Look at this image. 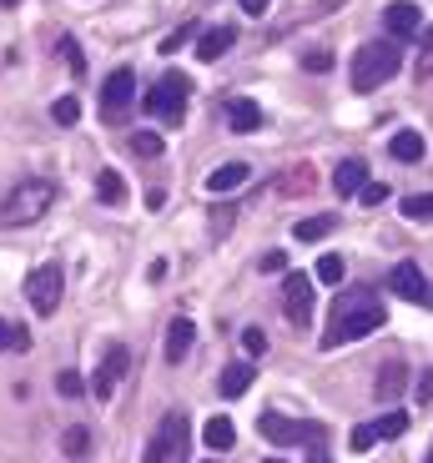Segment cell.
Masks as SVG:
<instances>
[{
    "label": "cell",
    "instance_id": "obj_18",
    "mask_svg": "<svg viewBox=\"0 0 433 463\" xmlns=\"http://www.w3.org/2000/svg\"><path fill=\"white\" fill-rule=\"evenodd\" d=\"M202 443H207L212 453H227V449H232V443H237V429H232V418H227V413H217V418H212V423H207V429H202Z\"/></svg>",
    "mask_w": 433,
    "mask_h": 463
},
{
    "label": "cell",
    "instance_id": "obj_13",
    "mask_svg": "<svg viewBox=\"0 0 433 463\" xmlns=\"http://www.w3.org/2000/svg\"><path fill=\"white\" fill-rule=\"evenodd\" d=\"M232 41H237L232 25H212V31L197 35V56L202 61H217V56H227V51H232Z\"/></svg>",
    "mask_w": 433,
    "mask_h": 463
},
{
    "label": "cell",
    "instance_id": "obj_1",
    "mask_svg": "<svg viewBox=\"0 0 433 463\" xmlns=\"http://www.w3.org/2000/svg\"><path fill=\"white\" fill-rule=\"evenodd\" d=\"M383 323H388V307L373 288L338 292V298H333V313H328V333H323V353H333V347H343V343H358V337L378 333Z\"/></svg>",
    "mask_w": 433,
    "mask_h": 463
},
{
    "label": "cell",
    "instance_id": "obj_14",
    "mask_svg": "<svg viewBox=\"0 0 433 463\" xmlns=\"http://www.w3.org/2000/svg\"><path fill=\"white\" fill-rule=\"evenodd\" d=\"M258 433H262L268 443H278V449L297 443V423H293V418H282V413H262V418H258Z\"/></svg>",
    "mask_w": 433,
    "mask_h": 463
},
{
    "label": "cell",
    "instance_id": "obj_6",
    "mask_svg": "<svg viewBox=\"0 0 433 463\" xmlns=\"http://www.w3.org/2000/svg\"><path fill=\"white\" fill-rule=\"evenodd\" d=\"M131 101H136V76L121 66V71H111L106 86H101V121H106V127H121L127 111H131Z\"/></svg>",
    "mask_w": 433,
    "mask_h": 463
},
{
    "label": "cell",
    "instance_id": "obj_34",
    "mask_svg": "<svg viewBox=\"0 0 433 463\" xmlns=\"http://www.w3.org/2000/svg\"><path fill=\"white\" fill-rule=\"evenodd\" d=\"M192 35H197V25H176V31H172V35H166V41H162V56H176V51L187 46Z\"/></svg>",
    "mask_w": 433,
    "mask_h": 463
},
{
    "label": "cell",
    "instance_id": "obj_37",
    "mask_svg": "<svg viewBox=\"0 0 433 463\" xmlns=\"http://www.w3.org/2000/svg\"><path fill=\"white\" fill-rule=\"evenodd\" d=\"M353 453H368V449H373V443H378V433H373V423H358V429H353Z\"/></svg>",
    "mask_w": 433,
    "mask_h": 463
},
{
    "label": "cell",
    "instance_id": "obj_20",
    "mask_svg": "<svg viewBox=\"0 0 433 463\" xmlns=\"http://www.w3.org/2000/svg\"><path fill=\"white\" fill-rule=\"evenodd\" d=\"M247 176H252L247 162H227V166H217V172L207 176V192H232V186H242Z\"/></svg>",
    "mask_w": 433,
    "mask_h": 463
},
{
    "label": "cell",
    "instance_id": "obj_38",
    "mask_svg": "<svg viewBox=\"0 0 433 463\" xmlns=\"http://www.w3.org/2000/svg\"><path fill=\"white\" fill-rule=\"evenodd\" d=\"M242 347L252 353V358H262V353H268V333H262V327H247V333H242Z\"/></svg>",
    "mask_w": 433,
    "mask_h": 463
},
{
    "label": "cell",
    "instance_id": "obj_27",
    "mask_svg": "<svg viewBox=\"0 0 433 463\" xmlns=\"http://www.w3.org/2000/svg\"><path fill=\"white\" fill-rule=\"evenodd\" d=\"M61 56H66L71 76H86V56H81V46H76V35H61Z\"/></svg>",
    "mask_w": 433,
    "mask_h": 463
},
{
    "label": "cell",
    "instance_id": "obj_40",
    "mask_svg": "<svg viewBox=\"0 0 433 463\" xmlns=\"http://www.w3.org/2000/svg\"><path fill=\"white\" fill-rule=\"evenodd\" d=\"M358 197H363L368 207H378V202H388V186H383V182H368L363 192H358Z\"/></svg>",
    "mask_w": 433,
    "mask_h": 463
},
{
    "label": "cell",
    "instance_id": "obj_5",
    "mask_svg": "<svg viewBox=\"0 0 433 463\" xmlns=\"http://www.w3.org/2000/svg\"><path fill=\"white\" fill-rule=\"evenodd\" d=\"M187 449H192V423H187V413L176 408V413L162 418V429L152 433V443H146L141 458L146 463H187Z\"/></svg>",
    "mask_w": 433,
    "mask_h": 463
},
{
    "label": "cell",
    "instance_id": "obj_46",
    "mask_svg": "<svg viewBox=\"0 0 433 463\" xmlns=\"http://www.w3.org/2000/svg\"><path fill=\"white\" fill-rule=\"evenodd\" d=\"M268 463H282V458H268Z\"/></svg>",
    "mask_w": 433,
    "mask_h": 463
},
{
    "label": "cell",
    "instance_id": "obj_41",
    "mask_svg": "<svg viewBox=\"0 0 433 463\" xmlns=\"http://www.w3.org/2000/svg\"><path fill=\"white\" fill-rule=\"evenodd\" d=\"M262 272H287V252H262Z\"/></svg>",
    "mask_w": 433,
    "mask_h": 463
},
{
    "label": "cell",
    "instance_id": "obj_22",
    "mask_svg": "<svg viewBox=\"0 0 433 463\" xmlns=\"http://www.w3.org/2000/svg\"><path fill=\"white\" fill-rule=\"evenodd\" d=\"M333 227H338V217H333V212H323V217H303L293 232H297V242H323Z\"/></svg>",
    "mask_w": 433,
    "mask_h": 463
},
{
    "label": "cell",
    "instance_id": "obj_7",
    "mask_svg": "<svg viewBox=\"0 0 433 463\" xmlns=\"http://www.w3.org/2000/svg\"><path fill=\"white\" fill-rule=\"evenodd\" d=\"M61 292H66V278H61V267L46 262V267H35L31 282H25V298H31V307L41 317H51L61 307Z\"/></svg>",
    "mask_w": 433,
    "mask_h": 463
},
{
    "label": "cell",
    "instance_id": "obj_39",
    "mask_svg": "<svg viewBox=\"0 0 433 463\" xmlns=\"http://www.w3.org/2000/svg\"><path fill=\"white\" fill-rule=\"evenodd\" d=\"M419 76H423V81L433 76V31L423 35V51H419Z\"/></svg>",
    "mask_w": 433,
    "mask_h": 463
},
{
    "label": "cell",
    "instance_id": "obj_2",
    "mask_svg": "<svg viewBox=\"0 0 433 463\" xmlns=\"http://www.w3.org/2000/svg\"><path fill=\"white\" fill-rule=\"evenodd\" d=\"M51 207H56V182H51V176H25V182H15L11 192H5V202H0V222L31 227V222H41Z\"/></svg>",
    "mask_w": 433,
    "mask_h": 463
},
{
    "label": "cell",
    "instance_id": "obj_17",
    "mask_svg": "<svg viewBox=\"0 0 433 463\" xmlns=\"http://www.w3.org/2000/svg\"><path fill=\"white\" fill-rule=\"evenodd\" d=\"M192 333H197V327L187 323V317H172V323H166V363H182L192 353Z\"/></svg>",
    "mask_w": 433,
    "mask_h": 463
},
{
    "label": "cell",
    "instance_id": "obj_3",
    "mask_svg": "<svg viewBox=\"0 0 433 463\" xmlns=\"http://www.w3.org/2000/svg\"><path fill=\"white\" fill-rule=\"evenodd\" d=\"M403 66L399 41H368L358 56H353V91H378L383 81H393Z\"/></svg>",
    "mask_w": 433,
    "mask_h": 463
},
{
    "label": "cell",
    "instance_id": "obj_44",
    "mask_svg": "<svg viewBox=\"0 0 433 463\" xmlns=\"http://www.w3.org/2000/svg\"><path fill=\"white\" fill-rule=\"evenodd\" d=\"M307 463H333V458H328V449H313V458H307Z\"/></svg>",
    "mask_w": 433,
    "mask_h": 463
},
{
    "label": "cell",
    "instance_id": "obj_33",
    "mask_svg": "<svg viewBox=\"0 0 433 463\" xmlns=\"http://www.w3.org/2000/svg\"><path fill=\"white\" fill-rule=\"evenodd\" d=\"M303 66L313 71V76H323V71H333V51H323V46L303 51Z\"/></svg>",
    "mask_w": 433,
    "mask_h": 463
},
{
    "label": "cell",
    "instance_id": "obj_10",
    "mask_svg": "<svg viewBox=\"0 0 433 463\" xmlns=\"http://www.w3.org/2000/svg\"><path fill=\"white\" fill-rule=\"evenodd\" d=\"M388 288L399 292V298H409V302L433 307V288H428V278L419 272V262H399L393 272H388Z\"/></svg>",
    "mask_w": 433,
    "mask_h": 463
},
{
    "label": "cell",
    "instance_id": "obj_8",
    "mask_svg": "<svg viewBox=\"0 0 433 463\" xmlns=\"http://www.w3.org/2000/svg\"><path fill=\"white\" fill-rule=\"evenodd\" d=\"M282 313L297 327L313 323V278L307 272H287V282H282Z\"/></svg>",
    "mask_w": 433,
    "mask_h": 463
},
{
    "label": "cell",
    "instance_id": "obj_42",
    "mask_svg": "<svg viewBox=\"0 0 433 463\" xmlns=\"http://www.w3.org/2000/svg\"><path fill=\"white\" fill-rule=\"evenodd\" d=\"M413 388H419V403H428V398H433V373L423 368V373H419V383H413Z\"/></svg>",
    "mask_w": 433,
    "mask_h": 463
},
{
    "label": "cell",
    "instance_id": "obj_16",
    "mask_svg": "<svg viewBox=\"0 0 433 463\" xmlns=\"http://www.w3.org/2000/svg\"><path fill=\"white\" fill-rule=\"evenodd\" d=\"M403 388H409V368H403V363H383V368H378L373 393L383 398V403H393V398H399Z\"/></svg>",
    "mask_w": 433,
    "mask_h": 463
},
{
    "label": "cell",
    "instance_id": "obj_25",
    "mask_svg": "<svg viewBox=\"0 0 433 463\" xmlns=\"http://www.w3.org/2000/svg\"><path fill=\"white\" fill-rule=\"evenodd\" d=\"M343 272H348V267H343L338 252H323V257H317V282H333V288H338Z\"/></svg>",
    "mask_w": 433,
    "mask_h": 463
},
{
    "label": "cell",
    "instance_id": "obj_19",
    "mask_svg": "<svg viewBox=\"0 0 433 463\" xmlns=\"http://www.w3.org/2000/svg\"><path fill=\"white\" fill-rule=\"evenodd\" d=\"M217 388H222V398H242L247 388H252V363H227Z\"/></svg>",
    "mask_w": 433,
    "mask_h": 463
},
{
    "label": "cell",
    "instance_id": "obj_21",
    "mask_svg": "<svg viewBox=\"0 0 433 463\" xmlns=\"http://www.w3.org/2000/svg\"><path fill=\"white\" fill-rule=\"evenodd\" d=\"M96 197H101L106 207H121V202H127V182H121V172L101 166V172H96Z\"/></svg>",
    "mask_w": 433,
    "mask_h": 463
},
{
    "label": "cell",
    "instance_id": "obj_28",
    "mask_svg": "<svg viewBox=\"0 0 433 463\" xmlns=\"http://www.w3.org/2000/svg\"><path fill=\"white\" fill-rule=\"evenodd\" d=\"M5 347H15V353H25V347H31V337H25V327H11L5 317H0V353H5Z\"/></svg>",
    "mask_w": 433,
    "mask_h": 463
},
{
    "label": "cell",
    "instance_id": "obj_30",
    "mask_svg": "<svg viewBox=\"0 0 433 463\" xmlns=\"http://www.w3.org/2000/svg\"><path fill=\"white\" fill-rule=\"evenodd\" d=\"M313 166H293V172L282 176V192H287V197H297V192H307V186H313Z\"/></svg>",
    "mask_w": 433,
    "mask_h": 463
},
{
    "label": "cell",
    "instance_id": "obj_23",
    "mask_svg": "<svg viewBox=\"0 0 433 463\" xmlns=\"http://www.w3.org/2000/svg\"><path fill=\"white\" fill-rule=\"evenodd\" d=\"M388 151H393L399 162H423V151H428V146H423L419 131H399V137L388 141Z\"/></svg>",
    "mask_w": 433,
    "mask_h": 463
},
{
    "label": "cell",
    "instance_id": "obj_32",
    "mask_svg": "<svg viewBox=\"0 0 433 463\" xmlns=\"http://www.w3.org/2000/svg\"><path fill=\"white\" fill-rule=\"evenodd\" d=\"M403 217L409 222H433V197H409L403 202Z\"/></svg>",
    "mask_w": 433,
    "mask_h": 463
},
{
    "label": "cell",
    "instance_id": "obj_15",
    "mask_svg": "<svg viewBox=\"0 0 433 463\" xmlns=\"http://www.w3.org/2000/svg\"><path fill=\"white\" fill-rule=\"evenodd\" d=\"M333 186H338V197H353V192H363V186H368V166L358 162V156L338 162V172H333Z\"/></svg>",
    "mask_w": 433,
    "mask_h": 463
},
{
    "label": "cell",
    "instance_id": "obj_11",
    "mask_svg": "<svg viewBox=\"0 0 433 463\" xmlns=\"http://www.w3.org/2000/svg\"><path fill=\"white\" fill-rule=\"evenodd\" d=\"M383 21H388V41H413V35L423 31V11L413 0H393L383 11Z\"/></svg>",
    "mask_w": 433,
    "mask_h": 463
},
{
    "label": "cell",
    "instance_id": "obj_9",
    "mask_svg": "<svg viewBox=\"0 0 433 463\" xmlns=\"http://www.w3.org/2000/svg\"><path fill=\"white\" fill-rule=\"evenodd\" d=\"M127 368H131V353H127L121 343H111V347H106V358H101V368H96V383H91L96 398H111V393H117L121 378H127Z\"/></svg>",
    "mask_w": 433,
    "mask_h": 463
},
{
    "label": "cell",
    "instance_id": "obj_43",
    "mask_svg": "<svg viewBox=\"0 0 433 463\" xmlns=\"http://www.w3.org/2000/svg\"><path fill=\"white\" fill-rule=\"evenodd\" d=\"M237 5H242L247 15H262V11H268V5H272V0H237Z\"/></svg>",
    "mask_w": 433,
    "mask_h": 463
},
{
    "label": "cell",
    "instance_id": "obj_35",
    "mask_svg": "<svg viewBox=\"0 0 433 463\" xmlns=\"http://www.w3.org/2000/svg\"><path fill=\"white\" fill-rule=\"evenodd\" d=\"M56 388H61V398H81L86 393V378H81V373H56Z\"/></svg>",
    "mask_w": 433,
    "mask_h": 463
},
{
    "label": "cell",
    "instance_id": "obj_29",
    "mask_svg": "<svg viewBox=\"0 0 433 463\" xmlns=\"http://www.w3.org/2000/svg\"><path fill=\"white\" fill-rule=\"evenodd\" d=\"M51 116H56L61 127H76V116H81V101H76V96H61V101L51 106Z\"/></svg>",
    "mask_w": 433,
    "mask_h": 463
},
{
    "label": "cell",
    "instance_id": "obj_47",
    "mask_svg": "<svg viewBox=\"0 0 433 463\" xmlns=\"http://www.w3.org/2000/svg\"><path fill=\"white\" fill-rule=\"evenodd\" d=\"M428 463H433V453H428Z\"/></svg>",
    "mask_w": 433,
    "mask_h": 463
},
{
    "label": "cell",
    "instance_id": "obj_24",
    "mask_svg": "<svg viewBox=\"0 0 433 463\" xmlns=\"http://www.w3.org/2000/svg\"><path fill=\"white\" fill-rule=\"evenodd\" d=\"M61 449H66V458H71V463H86V453H91V433H86V429H66Z\"/></svg>",
    "mask_w": 433,
    "mask_h": 463
},
{
    "label": "cell",
    "instance_id": "obj_4",
    "mask_svg": "<svg viewBox=\"0 0 433 463\" xmlns=\"http://www.w3.org/2000/svg\"><path fill=\"white\" fill-rule=\"evenodd\" d=\"M187 91H192L187 76H182V71H166L162 81L141 96V106H146V116H156V121H166V127H182V116H187Z\"/></svg>",
    "mask_w": 433,
    "mask_h": 463
},
{
    "label": "cell",
    "instance_id": "obj_31",
    "mask_svg": "<svg viewBox=\"0 0 433 463\" xmlns=\"http://www.w3.org/2000/svg\"><path fill=\"white\" fill-rule=\"evenodd\" d=\"M131 151H136V156H162V137H156V131H136V137H131Z\"/></svg>",
    "mask_w": 433,
    "mask_h": 463
},
{
    "label": "cell",
    "instance_id": "obj_45",
    "mask_svg": "<svg viewBox=\"0 0 433 463\" xmlns=\"http://www.w3.org/2000/svg\"><path fill=\"white\" fill-rule=\"evenodd\" d=\"M0 5H5V11H11V5H15V0H0Z\"/></svg>",
    "mask_w": 433,
    "mask_h": 463
},
{
    "label": "cell",
    "instance_id": "obj_36",
    "mask_svg": "<svg viewBox=\"0 0 433 463\" xmlns=\"http://www.w3.org/2000/svg\"><path fill=\"white\" fill-rule=\"evenodd\" d=\"M297 443H313V449H323V443H328V429H323V423H297Z\"/></svg>",
    "mask_w": 433,
    "mask_h": 463
},
{
    "label": "cell",
    "instance_id": "obj_12",
    "mask_svg": "<svg viewBox=\"0 0 433 463\" xmlns=\"http://www.w3.org/2000/svg\"><path fill=\"white\" fill-rule=\"evenodd\" d=\"M227 127H232L237 137H252V131L262 127V106L247 101V96H232V101H227Z\"/></svg>",
    "mask_w": 433,
    "mask_h": 463
},
{
    "label": "cell",
    "instance_id": "obj_26",
    "mask_svg": "<svg viewBox=\"0 0 433 463\" xmlns=\"http://www.w3.org/2000/svg\"><path fill=\"white\" fill-rule=\"evenodd\" d=\"M373 433L378 439H403V433H409V413H383L373 423Z\"/></svg>",
    "mask_w": 433,
    "mask_h": 463
}]
</instances>
